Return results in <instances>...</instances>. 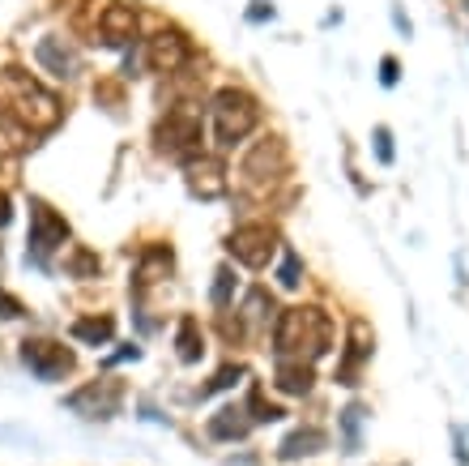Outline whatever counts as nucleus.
<instances>
[{"mask_svg":"<svg viewBox=\"0 0 469 466\" xmlns=\"http://www.w3.org/2000/svg\"><path fill=\"white\" fill-rule=\"evenodd\" d=\"M99 35H103L107 48H124L137 35V9L132 5H107L99 14Z\"/></svg>","mask_w":469,"mask_h":466,"instance_id":"obj_12","label":"nucleus"},{"mask_svg":"<svg viewBox=\"0 0 469 466\" xmlns=\"http://www.w3.org/2000/svg\"><path fill=\"white\" fill-rule=\"evenodd\" d=\"M35 56H39V65L52 73V78H78L81 69V56L68 48L60 35H47V39H39V48H35Z\"/></svg>","mask_w":469,"mask_h":466,"instance_id":"obj_11","label":"nucleus"},{"mask_svg":"<svg viewBox=\"0 0 469 466\" xmlns=\"http://www.w3.org/2000/svg\"><path fill=\"white\" fill-rule=\"evenodd\" d=\"M244 411H252V419H256V424H274V419H282V407H277V402H265L261 398V389L252 386V394H248V407H244Z\"/></svg>","mask_w":469,"mask_h":466,"instance_id":"obj_21","label":"nucleus"},{"mask_svg":"<svg viewBox=\"0 0 469 466\" xmlns=\"http://www.w3.org/2000/svg\"><path fill=\"white\" fill-rule=\"evenodd\" d=\"M328 445V437L325 432H320V428H295V432H290L287 440H282V458H287V462H295V458H307V453H320Z\"/></svg>","mask_w":469,"mask_h":466,"instance_id":"obj_15","label":"nucleus"},{"mask_svg":"<svg viewBox=\"0 0 469 466\" xmlns=\"http://www.w3.org/2000/svg\"><path fill=\"white\" fill-rule=\"evenodd\" d=\"M363 360H371V334H367V321H354L350 343H346V355H341V368H338L341 386H359V368H363Z\"/></svg>","mask_w":469,"mask_h":466,"instance_id":"obj_13","label":"nucleus"},{"mask_svg":"<svg viewBox=\"0 0 469 466\" xmlns=\"http://www.w3.org/2000/svg\"><path fill=\"white\" fill-rule=\"evenodd\" d=\"M380 81H384V86H397V56H384V60H380Z\"/></svg>","mask_w":469,"mask_h":466,"instance_id":"obj_26","label":"nucleus"},{"mask_svg":"<svg viewBox=\"0 0 469 466\" xmlns=\"http://www.w3.org/2000/svg\"><path fill=\"white\" fill-rule=\"evenodd\" d=\"M120 402H124V389L120 381H90V386H81L78 394H68V407L86 419H111L120 411Z\"/></svg>","mask_w":469,"mask_h":466,"instance_id":"obj_8","label":"nucleus"},{"mask_svg":"<svg viewBox=\"0 0 469 466\" xmlns=\"http://www.w3.org/2000/svg\"><path fill=\"white\" fill-rule=\"evenodd\" d=\"M248 411L244 407H222L218 415H209V437L214 440H239V437H248Z\"/></svg>","mask_w":469,"mask_h":466,"instance_id":"obj_14","label":"nucleus"},{"mask_svg":"<svg viewBox=\"0 0 469 466\" xmlns=\"http://www.w3.org/2000/svg\"><path fill=\"white\" fill-rule=\"evenodd\" d=\"M299 279H303L299 257L287 249V257H282V270H277V282H282V287H299Z\"/></svg>","mask_w":469,"mask_h":466,"instance_id":"obj_24","label":"nucleus"},{"mask_svg":"<svg viewBox=\"0 0 469 466\" xmlns=\"http://www.w3.org/2000/svg\"><path fill=\"white\" fill-rule=\"evenodd\" d=\"M214 137H218L222 150L239 146L244 137L261 124V103L252 99L248 90H239V86H226V90L214 94Z\"/></svg>","mask_w":469,"mask_h":466,"instance_id":"obj_2","label":"nucleus"},{"mask_svg":"<svg viewBox=\"0 0 469 466\" xmlns=\"http://www.w3.org/2000/svg\"><path fill=\"white\" fill-rule=\"evenodd\" d=\"M65 236H68V223L60 218L56 210H47L43 201H35L30 206V261H47V257L65 244Z\"/></svg>","mask_w":469,"mask_h":466,"instance_id":"obj_6","label":"nucleus"},{"mask_svg":"<svg viewBox=\"0 0 469 466\" xmlns=\"http://www.w3.org/2000/svg\"><path fill=\"white\" fill-rule=\"evenodd\" d=\"M226 249H231V257L239 261V266L265 270L269 266V257H274V249H277V231L269 223H244V227H234L231 231Z\"/></svg>","mask_w":469,"mask_h":466,"instance_id":"obj_5","label":"nucleus"},{"mask_svg":"<svg viewBox=\"0 0 469 466\" xmlns=\"http://www.w3.org/2000/svg\"><path fill=\"white\" fill-rule=\"evenodd\" d=\"M0 223H9V197L0 193Z\"/></svg>","mask_w":469,"mask_h":466,"instance_id":"obj_29","label":"nucleus"},{"mask_svg":"<svg viewBox=\"0 0 469 466\" xmlns=\"http://www.w3.org/2000/svg\"><path fill=\"white\" fill-rule=\"evenodd\" d=\"M145 60H150L154 73H175L180 65L193 60V43L183 39L180 30H158L154 39L145 43Z\"/></svg>","mask_w":469,"mask_h":466,"instance_id":"obj_9","label":"nucleus"},{"mask_svg":"<svg viewBox=\"0 0 469 466\" xmlns=\"http://www.w3.org/2000/svg\"><path fill=\"white\" fill-rule=\"evenodd\" d=\"M111 334H116V321H111V317H81V321H73V338H78V343H86V346L111 343Z\"/></svg>","mask_w":469,"mask_h":466,"instance_id":"obj_17","label":"nucleus"},{"mask_svg":"<svg viewBox=\"0 0 469 466\" xmlns=\"http://www.w3.org/2000/svg\"><path fill=\"white\" fill-rule=\"evenodd\" d=\"M359 424H363V407H346V411H341V440H346V453L363 450V440H359Z\"/></svg>","mask_w":469,"mask_h":466,"instance_id":"obj_20","label":"nucleus"},{"mask_svg":"<svg viewBox=\"0 0 469 466\" xmlns=\"http://www.w3.org/2000/svg\"><path fill=\"white\" fill-rule=\"evenodd\" d=\"M328 346H333V325H328V317L320 308H287L282 312L274 334L277 360L312 364L316 355H325Z\"/></svg>","mask_w":469,"mask_h":466,"instance_id":"obj_1","label":"nucleus"},{"mask_svg":"<svg viewBox=\"0 0 469 466\" xmlns=\"http://www.w3.org/2000/svg\"><path fill=\"white\" fill-rule=\"evenodd\" d=\"M277 389L282 394H307L312 389V364H299V360H277Z\"/></svg>","mask_w":469,"mask_h":466,"instance_id":"obj_16","label":"nucleus"},{"mask_svg":"<svg viewBox=\"0 0 469 466\" xmlns=\"http://www.w3.org/2000/svg\"><path fill=\"white\" fill-rule=\"evenodd\" d=\"M252 22H261V17H274V9H265V5H261V0H256V9H252Z\"/></svg>","mask_w":469,"mask_h":466,"instance_id":"obj_28","label":"nucleus"},{"mask_svg":"<svg viewBox=\"0 0 469 466\" xmlns=\"http://www.w3.org/2000/svg\"><path fill=\"white\" fill-rule=\"evenodd\" d=\"M90 270H99V261H94L90 253H78V257H73V274H90Z\"/></svg>","mask_w":469,"mask_h":466,"instance_id":"obj_27","label":"nucleus"},{"mask_svg":"<svg viewBox=\"0 0 469 466\" xmlns=\"http://www.w3.org/2000/svg\"><path fill=\"white\" fill-rule=\"evenodd\" d=\"M239 376H244V368H239V364H226V368H222V373L214 376V381H209V386L201 389L196 398H209V394H218V389H231L234 381H239Z\"/></svg>","mask_w":469,"mask_h":466,"instance_id":"obj_22","label":"nucleus"},{"mask_svg":"<svg viewBox=\"0 0 469 466\" xmlns=\"http://www.w3.org/2000/svg\"><path fill=\"white\" fill-rule=\"evenodd\" d=\"M205 172V180H193V193H201V197H218L222 188H226V180H222V167L218 163H209V159H201L193 167V175H201Z\"/></svg>","mask_w":469,"mask_h":466,"instance_id":"obj_19","label":"nucleus"},{"mask_svg":"<svg viewBox=\"0 0 469 466\" xmlns=\"http://www.w3.org/2000/svg\"><path fill=\"white\" fill-rule=\"evenodd\" d=\"M214 279H218V282H214V304L226 308V304H231V291H234V274H231V266H222L218 274H214Z\"/></svg>","mask_w":469,"mask_h":466,"instance_id":"obj_23","label":"nucleus"},{"mask_svg":"<svg viewBox=\"0 0 469 466\" xmlns=\"http://www.w3.org/2000/svg\"><path fill=\"white\" fill-rule=\"evenodd\" d=\"M465 9H469V0H465Z\"/></svg>","mask_w":469,"mask_h":466,"instance_id":"obj_30","label":"nucleus"},{"mask_svg":"<svg viewBox=\"0 0 469 466\" xmlns=\"http://www.w3.org/2000/svg\"><path fill=\"white\" fill-rule=\"evenodd\" d=\"M5 86H9V107H14V116L30 129H52L60 121V99H56L47 86L22 73V69H5Z\"/></svg>","mask_w":469,"mask_h":466,"instance_id":"obj_3","label":"nucleus"},{"mask_svg":"<svg viewBox=\"0 0 469 466\" xmlns=\"http://www.w3.org/2000/svg\"><path fill=\"white\" fill-rule=\"evenodd\" d=\"M175 346H180V360H183V364H196L201 355H205V338H201V325H196V317H183V321H180Z\"/></svg>","mask_w":469,"mask_h":466,"instance_id":"obj_18","label":"nucleus"},{"mask_svg":"<svg viewBox=\"0 0 469 466\" xmlns=\"http://www.w3.org/2000/svg\"><path fill=\"white\" fill-rule=\"evenodd\" d=\"M22 360H26V368L35 376H43V381H60L65 373H73V351L60 346V343H52V338L22 343Z\"/></svg>","mask_w":469,"mask_h":466,"instance_id":"obj_7","label":"nucleus"},{"mask_svg":"<svg viewBox=\"0 0 469 466\" xmlns=\"http://www.w3.org/2000/svg\"><path fill=\"white\" fill-rule=\"evenodd\" d=\"M154 142H158V150H167L175 159H193L196 150H201V116H196L193 107H171L167 116L158 121Z\"/></svg>","mask_w":469,"mask_h":466,"instance_id":"obj_4","label":"nucleus"},{"mask_svg":"<svg viewBox=\"0 0 469 466\" xmlns=\"http://www.w3.org/2000/svg\"><path fill=\"white\" fill-rule=\"evenodd\" d=\"M376 159L384 163V167L392 163V133L389 129H376Z\"/></svg>","mask_w":469,"mask_h":466,"instance_id":"obj_25","label":"nucleus"},{"mask_svg":"<svg viewBox=\"0 0 469 466\" xmlns=\"http://www.w3.org/2000/svg\"><path fill=\"white\" fill-rule=\"evenodd\" d=\"M282 172H287V150H282L277 137H269V142H261V146H252V154L244 159V175H248V185H256V188L274 185Z\"/></svg>","mask_w":469,"mask_h":466,"instance_id":"obj_10","label":"nucleus"}]
</instances>
